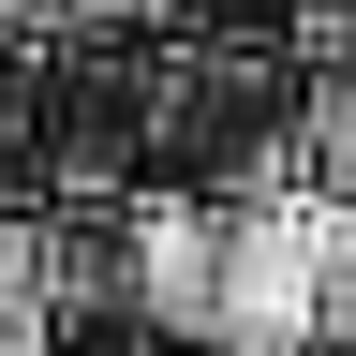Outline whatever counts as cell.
Instances as JSON below:
<instances>
[{"instance_id": "obj_6", "label": "cell", "mask_w": 356, "mask_h": 356, "mask_svg": "<svg viewBox=\"0 0 356 356\" xmlns=\"http://www.w3.org/2000/svg\"><path fill=\"white\" fill-rule=\"evenodd\" d=\"M208 356H267V341H208Z\"/></svg>"}, {"instance_id": "obj_3", "label": "cell", "mask_w": 356, "mask_h": 356, "mask_svg": "<svg viewBox=\"0 0 356 356\" xmlns=\"http://www.w3.org/2000/svg\"><path fill=\"white\" fill-rule=\"evenodd\" d=\"M30 312H44V238L0 208V356H30Z\"/></svg>"}, {"instance_id": "obj_7", "label": "cell", "mask_w": 356, "mask_h": 356, "mask_svg": "<svg viewBox=\"0 0 356 356\" xmlns=\"http://www.w3.org/2000/svg\"><path fill=\"white\" fill-rule=\"evenodd\" d=\"M0 15H44V0H0Z\"/></svg>"}, {"instance_id": "obj_2", "label": "cell", "mask_w": 356, "mask_h": 356, "mask_svg": "<svg viewBox=\"0 0 356 356\" xmlns=\"http://www.w3.org/2000/svg\"><path fill=\"white\" fill-rule=\"evenodd\" d=\"M119 267H134V312L149 327L222 341V208H178V193L119 208Z\"/></svg>"}, {"instance_id": "obj_1", "label": "cell", "mask_w": 356, "mask_h": 356, "mask_svg": "<svg viewBox=\"0 0 356 356\" xmlns=\"http://www.w3.org/2000/svg\"><path fill=\"white\" fill-rule=\"evenodd\" d=\"M222 341L267 356H356V208L327 193H267L222 222Z\"/></svg>"}, {"instance_id": "obj_4", "label": "cell", "mask_w": 356, "mask_h": 356, "mask_svg": "<svg viewBox=\"0 0 356 356\" xmlns=\"http://www.w3.org/2000/svg\"><path fill=\"white\" fill-rule=\"evenodd\" d=\"M312 193H327V208H356V89L312 119Z\"/></svg>"}, {"instance_id": "obj_5", "label": "cell", "mask_w": 356, "mask_h": 356, "mask_svg": "<svg viewBox=\"0 0 356 356\" xmlns=\"http://www.w3.org/2000/svg\"><path fill=\"white\" fill-rule=\"evenodd\" d=\"M74 15H163V0H74Z\"/></svg>"}]
</instances>
